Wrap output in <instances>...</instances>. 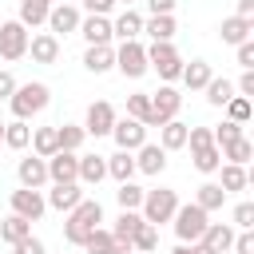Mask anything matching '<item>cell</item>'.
<instances>
[{
	"label": "cell",
	"instance_id": "cell-45",
	"mask_svg": "<svg viewBox=\"0 0 254 254\" xmlns=\"http://www.w3.org/2000/svg\"><path fill=\"white\" fill-rule=\"evenodd\" d=\"M230 226H238V230H254V202H238Z\"/></svg>",
	"mask_w": 254,
	"mask_h": 254
},
{
	"label": "cell",
	"instance_id": "cell-33",
	"mask_svg": "<svg viewBox=\"0 0 254 254\" xmlns=\"http://www.w3.org/2000/svg\"><path fill=\"white\" fill-rule=\"evenodd\" d=\"M32 155H40V159H52L56 151H60V143H56V127H32Z\"/></svg>",
	"mask_w": 254,
	"mask_h": 254
},
{
	"label": "cell",
	"instance_id": "cell-20",
	"mask_svg": "<svg viewBox=\"0 0 254 254\" xmlns=\"http://www.w3.org/2000/svg\"><path fill=\"white\" fill-rule=\"evenodd\" d=\"M79 36L87 40V48L111 44V16H83L79 20Z\"/></svg>",
	"mask_w": 254,
	"mask_h": 254
},
{
	"label": "cell",
	"instance_id": "cell-19",
	"mask_svg": "<svg viewBox=\"0 0 254 254\" xmlns=\"http://www.w3.org/2000/svg\"><path fill=\"white\" fill-rule=\"evenodd\" d=\"M198 242H202L210 254H226L230 242H234V226H230V222H206V230H202Z\"/></svg>",
	"mask_w": 254,
	"mask_h": 254
},
{
	"label": "cell",
	"instance_id": "cell-32",
	"mask_svg": "<svg viewBox=\"0 0 254 254\" xmlns=\"http://www.w3.org/2000/svg\"><path fill=\"white\" fill-rule=\"evenodd\" d=\"M83 139H87V131H83L79 123H60V127H56V143H60V151H71V155H79Z\"/></svg>",
	"mask_w": 254,
	"mask_h": 254
},
{
	"label": "cell",
	"instance_id": "cell-7",
	"mask_svg": "<svg viewBox=\"0 0 254 254\" xmlns=\"http://www.w3.org/2000/svg\"><path fill=\"white\" fill-rule=\"evenodd\" d=\"M115 67H119L123 79H139V75H147V71H151V67H147V48H143L139 40L119 44V48H115Z\"/></svg>",
	"mask_w": 254,
	"mask_h": 254
},
{
	"label": "cell",
	"instance_id": "cell-38",
	"mask_svg": "<svg viewBox=\"0 0 254 254\" xmlns=\"http://www.w3.org/2000/svg\"><path fill=\"white\" fill-rule=\"evenodd\" d=\"M222 202H226V190H222L218 183H202L198 194H194V206H202L206 214H210V210H222Z\"/></svg>",
	"mask_w": 254,
	"mask_h": 254
},
{
	"label": "cell",
	"instance_id": "cell-8",
	"mask_svg": "<svg viewBox=\"0 0 254 254\" xmlns=\"http://www.w3.org/2000/svg\"><path fill=\"white\" fill-rule=\"evenodd\" d=\"M28 40H32V32H28L20 20L0 24V60H8V64L24 60V56H28Z\"/></svg>",
	"mask_w": 254,
	"mask_h": 254
},
{
	"label": "cell",
	"instance_id": "cell-29",
	"mask_svg": "<svg viewBox=\"0 0 254 254\" xmlns=\"http://www.w3.org/2000/svg\"><path fill=\"white\" fill-rule=\"evenodd\" d=\"M48 12H52V0H20V24L24 28H40L48 24Z\"/></svg>",
	"mask_w": 254,
	"mask_h": 254
},
{
	"label": "cell",
	"instance_id": "cell-31",
	"mask_svg": "<svg viewBox=\"0 0 254 254\" xmlns=\"http://www.w3.org/2000/svg\"><path fill=\"white\" fill-rule=\"evenodd\" d=\"M202 91H206V103H210V107H226V103L238 95V91H234V83H230V79H222V75H210V83H206Z\"/></svg>",
	"mask_w": 254,
	"mask_h": 254
},
{
	"label": "cell",
	"instance_id": "cell-18",
	"mask_svg": "<svg viewBox=\"0 0 254 254\" xmlns=\"http://www.w3.org/2000/svg\"><path fill=\"white\" fill-rule=\"evenodd\" d=\"M131 155H135V171H143V175H163L167 171V151L159 143H143Z\"/></svg>",
	"mask_w": 254,
	"mask_h": 254
},
{
	"label": "cell",
	"instance_id": "cell-49",
	"mask_svg": "<svg viewBox=\"0 0 254 254\" xmlns=\"http://www.w3.org/2000/svg\"><path fill=\"white\" fill-rule=\"evenodd\" d=\"M234 52H238V64H242V71H254V40H246V44H238Z\"/></svg>",
	"mask_w": 254,
	"mask_h": 254
},
{
	"label": "cell",
	"instance_id": "cell-56",
	"mask_svg": "<svg viewBox=\"0 0 254 254\" xmlns=\"http://www.w3.org/2000/svg\"><path fill=\"white\" fill-rule=\"evenodd\" d=\"M171 254H190V246H187V242H179V246H175Z\"/></svg>",
	"mask_w": 254,
	"mask_h": 254
},
{
	"label": "cell",
	"instance_id": "cell-9",
	"mask_svg": "<svg viewBox=\"0 0 254 254\" xmlns=\"http://www.w3.org/2000/svg\"><path fill=\"white\" fill-rule=\"evenodd\" d=\"M8 206H12V214H20V218H28V222H40L44 210H48L44 194H40V190H28V187L12 190V194H8Z\"/></svg>",
	"mask_w": 254,
	"mask_h": 254
},
{
	"label": "cell",
	"instance_id": "cell-26",
	"mask_svg": "<svg viewBox=\"0 0 254 254\" xmlns=\"http://www.w3.org/2000/svg\"><path fill=\"white\" fill-rule=\"evenodd\" d=\"M210 75H214V71H210L206 60H190V64H183V75H179V79H183L187 91H202V87L210 83Z\"/></svg>",
	"mask_w": 254,
	"mask_h": 254
},
{
	"label": "cell",
	"instance_id": "cell-37",
	"mask_svg": "<svg viewBox=\"0 0 254 254\" xmlns=\"http://www.w3.org/2000/svg\"><path fill=\"white\" fill-rule=\"evenodd\" d=\"M218 171H222V183H218V187H222L226 194H234V190H246V183H250V171H246V167H234V163H222Z\"/></svg>",
	"mask_w": 254,
	"mask_h": 254
},
{
	"label": "cell",
	"instance_id": "cell-48",
	"mask_svg": "<svg viewBox=\"0 0 254 254\" xmlns=\"http://www.w3.org/2000/svg\"><path fill=\"white\" fill-rule=\"evenodd\" d=\"M12 254H44V242H40L36 234H28V238H20V242L12 246Z\"/></svg>",
	"mask_w": 254,
	"mask_h": 254
},
{
	"label": "cell",
	"instance_id": "cell-50",
	"mask_svg": "<svg viewBox=\"0 0 254 254\" xmlns=\"http://www.w3.org/2000/svg\"><path fill=\"white\" fill-rule=\"evenodd\" d=\"M87 16H111L115 12V0H83Z\"/></svg>",
	"mask_w": 254,
	"mask_h": 254
},
{
	"label": "cell",
	"instance_id": "cell-57",
	"mask_svg": "<svg viewBox=\"0 0 254 254\" xmlns=\"http://www.w3.org/2000/svg\"><path fill=\"white\" fill-rule=\"evenodd\" d=\"M115 4H123V8H131V4H139V0H115Z\"/></svg>",
	"mask_w": 254,
	"mask_h": 254
},
{
	"label": "cell",
	"instance_id": "cell-34",
	"mask_svg": "<svg viewBox=\"0 0 254 254\" xmlns=\"http://www.w3.org/2000/svg\"><path fill=\"white\" fill-rule=\"evenodd\" d=\"M83 250H87V254H127V250H123V246H119V242L111 238V230H103V226L87 234V242H83Z\"/></svg>",
	"mask_w": 254,
	"mask_h": 254
},
{
	"label": "cell",
	"instance_id": "cell-3",
	"mask_svg": "<svg viewBox=\"0 0 254 254\" xmlns=\"http://www.w3.org/2000/svg\"><path fill=\"white\" fill-rule=\"evenodd\" d=\"M175 210H179V194H175L171 187L147 190V194H143V206H139L143 222H151V226H163V222H171V218H175Z\"/></svg>",
	"mask_w": 254,
	"mask_h": 254
},
{
	"label": "cell",
	"instance_id": "cell-36",
	"mask_svg": "<svg viewBox=\"0 0 254 254\" xmlns=\"http://www.w3.org/2000/svg\"><path fill=\"white\" fill-rule=\"evenodd\" d=\"M32 234V222L28 218H20V214H8V218H0V238L8 242V246H16L20 238H28Z\"/></svg>",
	"mask_w": 254,
	"mask_h": 254
},
{
	"label": "cell",
	"instance_id": "cell-2",
	"mask_svg": "<svg viewBox=\"0 0 254 254\" xmlns=\"http://www.w3.org/2000/svg\"><path fill=\"white\" fill-rule=\"evenodd\" d=\"M52 103V91H48V83H16V91H12V99H8V107H12V119H32V115H40L44 107Z\"/></svg>",
	"mask_w": 254,
	"mask_h": 254
},
{
	"label": "cell",
	"instance_id": "cell-16",
	"mask_svg": "<svg viewBox=\"0 0 254 254\" xmlns=\"http://www.w3.org/2000/svg\"><path fill=\"white\" fill-rule=\"evenodd\" d=\"M87 194H83V187L79 183H60V187H52L48 190V210H60V214H67V210H75L79 202H83Z\"/></svg>",
	"mask_w": 254,
	"mask_h": 254
},
{
	"label": "cell",
	"instance_id": "cell-53",
	"mask_svg": "<svg viewBox=\"0 0 254 254\" xmlns=\"http://www.w3.org/2000/svg\"><path fill=\"white\" fill-rule=\"evenodd\" d=\"M12 91H16V75L0 67V99H12Z\"/></svg>",
	"mask_w": 254,
	"mask_h": 254
},
{
	"label": "cell",
	"instance_id": "cell-59",
	"mask_svg": "<svg viewBox=\"0 0 254 254\" xmlns=\"http://www.w3.org/2000/svg\"><path fill=\"white\" fill-rule=\"evenodd\" d=\"M0 147H4V123H0Z\"/></svg>",
	"mask_w": 254,
	"mask_h": 254
},
{
	"label": "cell",
	"instance_id": "cell-24",
	"mask_svg": "<svg viewBox=\"0 0 254 254\" xmlns=\"http://www.w3.org/2000/svg\"><path fill=\"white\" fill-rule=\"evenodd\" d=\"M83 67H87L91 75L111 71V67H115V48H111V44H95V48H87V52H83Z\"/></svg>",
	"mask_w": 254,
	"mask_h": 254
},
{
	"label": "cell",
	"instance_id": "cell-13",
	"mask_svg": "<svg viewBox=\"0 0 254 254\" xmlns=\"http://www.w3.org/2000/svg\"><path fill=\"white\" fill-rule=\"evenodd\" d=\"M60 52H64V44H60L52 32H36V36L28 40V56H32V64L52 67V64H60Z\"/></svg>",
	"mask_w": 254,
	"mask_h": 254
},
{
	"label": "cell",
	"instance_id": "cell-23",
	"mask_svg": "<svg viewBox=\"0 0 254 254\" xmlns=\"http://www.w3.org/2000/svg\"><path fill=\"white\" fill-rule=\"evenodd\" d=\"M143 32L151 36V44H171L179 24H175V16H143Z\"/></svg>",
	"mask_w": 254,
	"mask_h": 254
},
{
	"label": "cell",
	"instance_id": "cell-51",
	"mask_svg": "<svg viewBox=\"0 0 254 254\" xmlns=\"http://www.w3.org/2000/svg\"><path fill=\"white\" fill-rule=\"evenodd\" d=\"M143 4H147L151 16H175V4L179 0H143Z\"/></svg>",
	"mask_w": 254,
	"mask_h": 254
},
{
	"label": "cell",
	"instance_id": "cell-47",
	"mask_svg": "<svg viewBox=\"0 0 254 254\" xmlns=\"http://www.w3.org/2000/svg\"><path fill=\"white\" fill-rule=\"evenodd\" d=\"M230 250L234 254H254V230H238L234 242H230Z\"/></svg>",
	"mask_w": 254,
	"mask_h": 254
},
{
	"label": "cell",
	"instance_id": "cell-4",
	"mask_svg": "<svg viewBox=\"0 0 254 254\" xmlns=\"http://www.w3.org/2000/svg\"><path fill=\"white\" fill-rule=\"evenodd\" d=\"M206 222H210V214L202 210V206H194V202H179V210H175V218H171V226H175V234H179V242H198L202 238V230H206Z\"/></svg>",
	"mask_w": 254,
	"mask_h": 254
},
{
	"label": "cell",
	"instance_id": "cell-41",
	"mask_svg": "<svg viewBox=\"0 0 254 254\" xmlns=\"http://www.w3.org/2000/svg\"><path fill=\"white\" fill-rule=\"evenodd\" d=\"M127 119H135V123L147 127V119H151V95H147V91L127 95Z\"/></svg>",
	"mask_w": 254,
	"mask_h": 254
},
{
	"label": "cell",
	"instance_id": "cell-5",
	"mask_svg": "<svg viewBox=\"0 0 254 254\" xmlns=\"http://www.w3.org/2000/svg\"><path fill=\"white\" fill-rule=\"evenodd\" d=\"M147 67L159 71V79L171 83V79L183 75V56H179L175 44H151V48H147Z\"/></svg>",
	"mask_w": 254,
	"mask_h": 254
},
{
	"label": "cell",
	"instance_id": "cell-17",
	"mask_svg": "<svg viewBox=\"0 0 254 254\" xmlns=\"http://www.w3.org/2000/svg\"><path fill=\"white\" fill-rule=\"evenodd\" d=\"M139 36H143V16H139L135 8H123V12L111 20V40L127 44V40H139Z\"/></svg>",
	"mask_w": 254,
	"mask_h": 254
},
{
	"label": "cell",
	"instance_id": "cell-28",
	"mask_svg": "<svg viewBox=\"0 0 254 254\" xmlns=\"http://www.w3.org/2000/svg\"><path fill=\"white\" fill-rule=\"evenodd\" d=\"M107 179H115V183H131V179H135V155H131V151H115V155H107Z\"/></svg>",
	"mask_w": 254,
	"mask_h": 254
},
{
	"label": "cell",
	"instance_id": "cell-40",
	"mask_svg": "<svg viewBox=\"0 0 254 254\" xmlns=\"http://www.w3.org/2000/svg\"><path fill=\"white\" fill-rule=\"evenodd\" d=\"M143 187L139 183H119V190H115V202H119V210H139L143 206Z\"/></svg>",
	"mask_w": 254,
	"mask_h": 254
},
{
	"label": "cell",
	"instance_id": "cell-54",
	"mask_svg": "<svg viewBox=\"0 0 254 254\" xmlns=\"http://www.w3.org/2000/svg\"><path fill=\"white\" fill-rule=\"evenodd\" d=\"M234 16H242V20H254V0H238Z\"/></svg>",
	"mask_w": 254,
	"mask_h": 254
},
{
	"label": "cell",
	"instance_id": "cell-15",
	"mask_svg": "<svg viewBox=\"0 0 254 254\" xmlns=\"http://www.w3.org/2000/svg\"><path fill=\"white\" fill-rule=\"evenodd\" d=\"M16 179H20V187H28V190L48 187V159H40V155L20 159V163H16Z\"/></svg>",
	"mask_w": 254,
	"mask_h": 254
},
{
	"label": "cell",
	"instance_id": "cell-39",
	"mask_svg": "<svg viewBox=\"0 0 254 254\" xmlns=\"http://www.w3.org/2000/svg\"><path fill=\"white\" fill-rule=\"evenodd\" d=\"M190 159H194V171H202V175H214L218 167H222V151L210 143V147H198V151H190Z\"/></svg>",
	"mask_w": 254,
	"mask_h": 254
},
{
	"label": "cell",
	"instance_id": "cell-25",
	"mask_svg": "<svg viewBox=\"0 0 254 254\" xmlns=\"http://www.w3.org/2000/svg\"><path fill=\"white\" fill-rule=\"evenodd\" d=\"M250 32H254V20H242V16H226L222 20V28H218V36H222V44H246L250 40Z\"/></svg>",
	"mask_w": 254,
	"mask_h": 254
},
{
	"label": "cell",
	"instance_id": "cell-6",
	"mask_svg": "<svg viewBox=\"0 0 254 254\" xmlns=\"http://www.w3.org/2000/svg\"><path fill=\"white\" fill-rule=\"evenodd\" d=\"M151 95V119H147V127H163V123H171V119H179V107H183V95L171 87V83H163L159 91H147Z\"/></svg>",
	"mask_w": 254,
	"mask_h": 254
},
{
	"label": "cell",
	"instance_id": "cell-14",
	"mask_svg": "<svg viewBox=\"0 0 254 254\" xmlns=\"http://www.w3.org/2000/svg\"><path fill=\"white\" fill-rule=\"evenodd\" d=\"M111 139H115V147H119V151H139V147L147 143V127H143V123H135V119H115Z\"/></svg>",
	"mask_w": 254,
	"mask_h": 254
},
{
	"label": "cell",
	"instance_id": "cell-42",
	"mask_svg": "<svg viewBox=\"0 0 254 254\" xmlns=\"http://www.w3.org/2000/svg\"><path fill=\"white\" fill-rule=\"evenodd\" d=\"M155 246H159V226L143 222V226L135 230V238H131V250H135V254H151Z\"/></svg>",
	"mask_w": 254,
	"mask_h": 254
},
{
	"label": "cell",
	"instance_id": "cell-46",
	"mask_svg": "<svg viewBox=\"0 0 254 254\" xmlns=\"http://www.w3.org/2000/svg\"><path fill=\"white\" fill-rule=\"evenodd\" d=\"M214 139H210V127H190L187 131V147L190 151H198V147H210Z\"/></svg>",
	"mask_w": 254,
	"mask_h": 254
},
{
	"label": "cell",
	"instance_id": "cell-58",
	"mask_svg": "<svg viewBox=\"0 0 254 254\" xmlns=\"http://www.w3.org/2000/svg\"><path fill=\"white\" fill-rule=\"evenodd\" d=\"M52 4H75V0H52Z\"/></svg>",
	"mask_w": 254,
	"mask_h": 254
},
{
	"label": "cell",
	"instance_id": "cell-44",
	"mask_svg": "<svg viewBox=\"0 0 254 254\" xmlns=\"http://www.w3.org/2000/svg\"><path fill=\"white\" fill-rule=\"evenodd\" d=\"M242 135V123H218V127H210V139H214V147H222V143H234Z\"/></svg>",
	"mask_w": 254,
	"mask_h": 254
},
{
	"label": "cell",
	"instance_id": "cell-21",
	"mask_svg": "<svg viewBox=\"0 0 254 254\" xmlns=\"http://www.w3.org/2000/svg\"><path fill=\"white\" fill-rule=\"evenodd\" d=\"M107 179V155H79V187H99Z\"/></svg>",
	"mask_w": 254,
	"mask_h": 254
},
{
	"label": "cell",
	"instance_id": "cell-1",
	"mask_svg": "<svg viewBox=\"0 0 254 254\" xmlns=\"http://www.w3.org/2000/svg\"><path fill=\"white\" fill-rule=\"evenodd\" d=\"M99 222H103V206H99V198H83L75 210H67V218H64V238H67L71 246H83L87 234L99 230Z\"/></svg>",
	"mask_w": 254,
	"mask_h": 254
},
{
	"label": "cell",
	"instance_id": "cell-27",
	"mask_svg": "<svg viewBox=\"0 0 254 254\" xmlns=\"http://www.w3.org/2000/svg\"><path fill=\"white\" fill-rule=\"evenodd\" d=\"M187 131H190V127L179 123V119L163 123V127H159V147H163L167 155H171V151H183V147H187Z\"/></svg>",
	"mask_w": 254,
	"mask_h": 254
},
{
	"label": "cell",
	"instance_id": "cell-52",
	"mask_svg": "<svg viewBox=\"0 0 254 254\" xmlns=\"http://www.w3.org/2000/svg\"><path fill=\"white\" fill-rule=\"evenodd\" d=\"M234 91L250 99V95H254V71H242V75H238V83H234Z\"/></svg>",
	"mask_w": 254,
	"mask_h": 254
},
{
	"label": "cell",
	"instance_id": "cell-55",
	"mask_svg": "<svg viewBox=\"0 0 254 254\" xmlns=\"http://www.w3.org/2000/svg\"><path fill=\"white\" fill-rule=\"evenodd\" d=\"M190 254H210V250H206L202 242H190Z\"/></svg>",
	"mask_w": 254,
	"mask_h": 254
},
{
	"label": "cell",
	"instance_id": "cell-60",
	"mask_svg": "<svg viewBox=\"0 0 254 254\" xmlns=\"http://www.w3.org/2000/svg\"><path fill=\"white\" fill-rule=\"evenodd\" d=\"M127 254H135V250H127Z\"/></svg>",
	"mask_w": 254,
	"mask_h": 254
},
{
	"label": "cell",
	"instance_id": "cell-10",
	"mask_svg": "<svg viewBox=\"0 0 254 254\" xmlns=\"http://www.w3.org/2000/svg\"><path fill=\"white\" fill-rule=\"evenodd\" d=\"M115 119H119V115H115V107H111L107 99H95V103L87 107V115H83V123H79V127H83L87 135H95V139H99V135H111Z\"/></svg>",
	"mask_w": 254,
	"mask_h": 254
},
{
	"label": "cell",
	"instance_id": "cell-12",
	"mask_svg": "<svg viewBox=\"0 0 254 254\" xmlns=\"http://www.w3.org/2000/svg\"><path fill=\"white\" fill-rule=\"evenodd\" d=\"M79 8L75 4H52V12H48V32L60 40V36H71V32H79Z\"/></svg>",
	"mask_w": 254,
	"mask_h": 254
},
{
	"label": "cell",
	"instance_id": "cell-30",
	"mask_svg": "<svg viewBox=\"0 0 254 254\" xmlns=\"http://www.w3.org/2000/svg\"><path fill=\"white\" fill-rule=\"evenodd\" d=\"M218 151H222V163H234V167H246V163L254 159V143H250L246 135H238L234 143H222Z\"/></svg>",
	"mask_w": 254,
	"mask_h": 254
},
{
	"label": "cell",
	"instance_id": "cell-43",
	"mask_svg": "<svg viewBox=\"0 0 254 254\" xmlns=\"http://www.w3.org/2000/svg\"><path fill=\"white\" fill-rule=\"evenodd\" d=\"M226 115H230V123H242V127H246V119L254 115V103H250L246 95H234V99L226 103Z\"/></svg>",
	"mask_w": 254,
	"mask_h": 254
},
{
	"label": "cell",
	"instance_id": "cell-35",
	"mask_svg": "<svg viewBox=\"0 0 254 254\" xmlns=\"http://www.w3.org/2000/svg\"><path fill=\"white\" fill-rule=\"evenodd\" d=\"M28 143H32V127H28L24 119L4 123V147H8V151H24Z\"/></svg>",
	"mask_w": 254,
	"mask_h": 254
},
{
	"label": "cell",
	"instance_id": "cell-11",
	"mask_svg": "<svg viewBox=\"0 0 254 254\" xmlns=\"http://www.w3.org/2000/svg\"><path fill=\"white\" fill-rule=\"evenodd\" d=\"M48 183L60 187V183H79V155L71 151H56L48 159Z\"/></svg>",
	"mask_w": 254,
	"mask_h": 254
},
{
	"label": "cell",
	"instance_id": "cell-22",
	"mask_svg": "<svg viewBox=\"0 0 254 254\" xmlns=\"http://www.w3.org/2000/svg\"><path fill=\"white\" fill-rule=\"evenodd\" d=\"M139 226H143V214H139V210H119V218H115V226H111V238H115L123 250H131V238H135Z\"/></svg>",
	"mask_w": 254,
	"mask_h": 254
}]
</instances>
